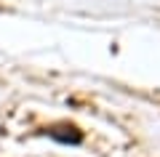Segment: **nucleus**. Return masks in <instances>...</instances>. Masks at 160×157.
<instances>
[{
	"instance_id": "nucleus-1",
	"label": "nucleus",
	"mask_w": 160,
	"mask_h": 157,
	"mask_svg": "<svg viewBox=\"0 0 160 157\" xmlns=\"http://www.w3.org/2000/svg\"><path fill=\"white\" fill-rule=\"evenodd\" d=\"M51 139L62 141V144H80L83 136H80L75 128H53V130H51Z\"/></svg>"
}]
</instances>
